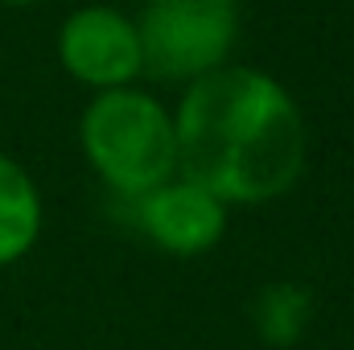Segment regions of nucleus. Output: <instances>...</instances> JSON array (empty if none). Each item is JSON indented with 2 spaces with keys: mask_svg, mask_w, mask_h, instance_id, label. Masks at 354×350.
Listing matches in <instances>:
<instances>
[{
  "mask_svg": "<svg viewBox=\"0 0 354 350\" xmlns=\"http://www.w3.org/2000/svg\"><path fill=\"white\" fill-rule=\"evenodd\" d=\"M177 169L223 206L284 198L309 165V128L268 71L218 66L185 83L174 116Z\"/></svg>",
  "mask_w": 354,
  "mask_h": 350,
  "instance_id": "1",
  "label": "nucleus"
},
{
  "mask_svg": "<svg viewBox=\"0 0 354 350\" xmlns=\"http://www.w3.org/2000/svg\"><path fill=\"white\" fill-rule=\"evenodd\" d=\"M79 145L91 169L132 202L177 177L174 116L136 87L99 91L79 120Z\"/></svg>",
  "mask_w": 354,
  "mask_h": 350,
  "instance_id": "2",
  "label": "nucleus"
},
{
  "mask_svg": "<svg viewBox=\"0 0 354 350\" xmlns=\"http://www.w3.org/2000/svg\"><path fill=\"white\" fill-rule=\"evenodd\" d=\"M145 71L165 83H194L227 66L239 37L235 0H145L140 21Z\"/></svg>",
  "mask_w": 354,
  "mask_h": 350,
  "instance_id": "3",
  "label": "nucleus"
},
{
  "mask_svg": "<svg viewBox=\"0 0 354 350\" xmlns=\"http://www.w3.org/2000/svg\"><path fill=\"white\" fill-rule=\"evenodd\" d=\"M58 58L62 71L99 91H120L132 87L145 75V58H140V37H136V21H128L124 12L107 8V4H91L79 8L62 21L58 29Z\"/></svg>",
  "mask_w": 354,
  "mask_h": 350,
  "instance_id": "4",
  "label": "nucleus"
},
{
  "mask_svg": "<svg viewBox=\"0 0 354 350\" xmlns=\"http://www.w3.org/2000/svg\"><path fill=\"white\" fill-rule=\"evenodd\" d=\"M136 214H140L145 235L161 252L181 256V260L206 256L227 235V206L210 190L185 177H169L145 198H136Z\"/></svg>",
  "mask_w": 354,
  "mask_h": 350,
  "instance_id": "5",
  "label": "nucleus"
},
{
  "mask_svg": "<svg viewBox=\"0 0 354 350\" xmlns=\"http://www.w3.org/2000/svg\"><path fill=\"white\" fill-rule=\"evenodd\" d=\"M41 235V194L33 177L0 153V268L29 256Z\"/></svg>",
  "mask_w": 354,
  "mask_h": 350,
  "instance_id": "6",
  "label": "nucleus"
},
{
  "mask_svg": "<svg viewBox=\"0 0 354 350\" xmlns=\"http://www.w3.org/2000/svg\"><path fill=\"white\" fill-rule=\"evenodd\" d=\"M0 4H8V8H29V4H41V0H0Z\"/></svg>",
  "mask_w": 354,
  "mask_h": 350,
  "instance_id": "7",
  "label": "nucleus"
}]
</instances>
